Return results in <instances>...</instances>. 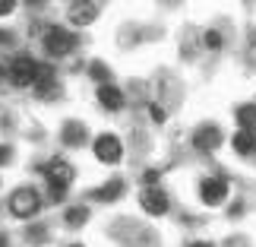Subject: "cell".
I'll return each instance as SVG.
<instances>
[{
	"label": "cell",
	"mask_w": 256,
	"mask_h": 247,
	"mask_svg": "<svg viewBox=\"0 0 256 247\" xmlns=\"http://www.w3.org/2000/svg\"><path fill=\"white\" fill-rule=\"evenodd\" d=\"M70 247H82V244H70Z\"/></svg>",
	"instance_id": "cell-28"
},
{
	"label": "cell",
	"mask_w": 256,
	"mask_h": 247,
	"mask_svg": "<svg viewBox=\"0 0 256 247\" xmlns=\"http://www.w3.org/2000/svg\"><path fill=\"white\" fill-rule=\"evenodd\" d=\"M92 152H95V159L102 162V165H117V162H124V143L117 140L114 133H102V136H95Z\"/></svg>",
	"instance_id": "cell-5"
},
{
	"label": "cell",
	"mask_w": 256,
	"mask_h": 247,
	"mask_svg": "<svg viewBox=\"0 0 256 247\" xmlns=\"http://www.w3.org/2000/svg\"><path fill=\"white\" fill-rule=\"evenodd\" d=\"M26 241L28 244H44L48 241V228H44V225H28V228H26Z\"/></svg>",
	"instance_id": "cell-18"
},
{
	"label": "cell",
	"mask_w": 256,
	"mask_h": 247,
	"mask_svg": "<svg viewBox=\"0 0 256 247\" xmlns=\"http://www.w3.org/2000/svg\"><path fill=\"white\" fill-rule=\"evenodd\" d=\"M0 247H10V244H6V234H0Z\"/></svg>",
	"instance_id": "cell-27"
},
{
	"label": "cell",
	"mask_w": 256,
	"mask_h": 247,
	"mask_svg": "<svg viewBox=\"0 0 256 247\" xmlns=\"http://www.w3.org/2000/svg\"><path fill=\"white\" fill-rule=\"evenodd\" d=\"M88 76H92L95 83H111V70H108L102 61H92V64H88Z\"/></svg>",
	"instance_id": "cell-17"
},
{
	"label": "cell",
	"mask_w": 256,
	"mask_h": 247,
	"mask_svg": "<svg viewBox=\"0 0 256 247\" xmlns=\"http://www.w3.org/2000/svg\"><path fill=\"white\" fill-rule=\"evenodd\" d=\"M35 92H38V98H48V102L60 95V83H57V76H54L51 67H38V73H35Z\"/></svg>",
	"instance_id": "cell-8"
},
{
	"label": "cell",
	"mask_w": 256,
	"mask_h": 247,
	"mask_svg": "<svg viewBox=\"0 0 256 247\" xmlns=\"http://www.w3.org/2000/svg\"><path fill=\"white\" fill-rule=\"evenodd\" d=\"M222 146V130L215 124H202L200 130L193 133V149H200V152H215Z\"/></svg>",
	"instance_id": "cell-9"
},
{
	"label": "cell",
	"mask_w": 256,
	"mask_h": 247,
	"mask_svg": "<svg viewBox=\"0 0 256 247\" xmlns=\"http://www.w3.org/2000/svg\"><path fill=\"white\" fill-rule=\"evenodd\" d=\"M240 127H247V130H256V105H240L238 111H234Z\"/></svg>",
	"instance_id": "cell-16"
},
{
	"label": "cell",
	"mask_w": 256,
	"mask_h": 247,
	"mask_svg": "<svg viewBox=\"0 0 256 247\" xmlns=\"http://www.w3.org/2000/svg\"><path fill=\"white\" fill-rule=\"evenodd\" d=\"M98 105L104 108V111H120L124 108V92L111 83H102L98 86Z\"/></svg>",
	"instance_id": "cell-11"
},
{
	"label": "cell",
	"mask_w": 256,
	"mask_h": 247,
	"mask_svg": "<svg viewBox=\"0 0 256 247\" xmlns=\"http://www.w3.org/2000/svg\"><path fill=\"white\" fill-rule=\"evenodd\" d=\"M60 140H64V146H82L86 140H88V130H86V124L82 121H66L64 124V130H60Z\"/></svg>",
	"instance_id": "cell-13"
},
{
	"label": "cell",
	"mask_w": 256,
	"mask_h": 247,
	"mask_svg": "<svg viewBox=\"0 0 256 247\" xmlns=\"http://www.w3.org/2000/svg\"><path fill=\"white\" fill-rule=\"evenodd\" d=\"M140 203H142V209L149 215H164L168 212V196H164V190H155V187H146Z\"/></svg>",
	"instance_id": "cell-10"
},
{
	"label": "cell",
	"mask_w": 256,
	"mask_h": 247,
	"mask_svg": "<svg viewBox=\"0 0 256 247\" xmlns=\"http://www.w3.org/2000/svg\"><path fill=\"white\" fill-rule=\"evenodd\" d=\"M0 73H4V70H0Z\"/></svg>",
	"instance_id": "cell-29"
},
{
	"label": "cell",
	"mask_w": 256,
	"mask_h": 247,
	"mask_svg": "<svg viewBox=\"0 0 256 247\" xmlns=\"http://www.w3.org/2000/svg\"><path fill=\"white\" fill-rule=\"evenodd\" d=\"M35 73H38V64L32 54H16L6 67V76L16 89H26V86H35Z\"/></svg>",
	"instance_id": "cell-4"
},
{
	"label": "cell",
	"mask_w": 256,
	"mask_h": 247,
	"mask_svg": "<svg viewBox=\"0 0 256 247\" xmlns=\"http://www.w3.org/2000/svg\"><path fill=\"white\" fill-rule=\"evenodd\" d=\"M13 42V35H10V29H0V45H10Z\"/></svg>",
	"instance_id": "cell-23"
},
{
	"label": "cell",
	"mask_w": 256,
	"mask_h": 247,
	"mask_svg": "<svg viewBox=\"0 0 256 247\" xmlns=\"http://www.w3.org/2000/svg\"><path fill=\"white\" fill-rule=\"evenodd\" d=\"M224 42H222V32H215V29H209L206 32V48H212V51H218Z\"/></svg>",
	"instance_id": "cell-19"
},
{
	"label": "cell",
	"mask_w": 256,
	"mask_h": 247,
	"mask_svg": "<svg viewBox=\"0 0 256 247\" xmlns=\"http://www.w3.org/2000/svg\"><path fill=\"white\" fill-rule=\"evenodd\" d=\"M64 222L70 225V228H82V225L88 222V209L86 206H70V209L64 212Z\"/></svg>",
	"instance_id": "cell-15"
},
{
	"label": "cell",
	"mask_w": 256,
	"mask_h": 247,
	"mask_svg": "<svg viewBox=\"0 0 256 247\" xmlns=\"http://www.w3.org/2000/svg\"><path fill=\"white\" fill-rule=\"evenodd\" d=\"M142 181H146V184H149V187H152L155 181H158V171H146V177H142Z\"/></svg>",
	"instance_id": "cell-24"
},
{
	"label": "cell",
	"mask_w": 256,
	"mask_h": 247,
	"mask_svg": "<svg viewBox=\"0 0 256 247\" xmlns=\"http://www.w3.org/2000/svg\"><path fill=\"white\" fill-rule=\"evenodd\" d=\"M228 196V181L224 177H202L200 181V200L206 206H222Z\"/></svg>",
	"instance_id": "cell-7"
},
{
	"label": "cell",
	"mask_w": 256,
	"mask_h": 247,
	"mask_svg": "<svg viewBox=\"0 0 256 247\" xmlns=\"http://www.w3.org/2000/svg\"><path fill=\"white\" fill-rule=\"evenodd\" d=\"M42 174H44V181L51 184V200H64V193H66V187L73 184V165L70 162H64V159H51V162H44L42 165Z\"/></svg>",
	"instance_id": "cell-1"
},
{
	"label": "cell",
	"mask_w": 256,
	"mask_h": 247,
	"mask_svg": "<svg viewBox=\"0 0 256 247\" xmlns=\"http://www.w3.org/2000/svg\"><path fill=\"white\" fill-rule=\"evenodd\" d=\"M0 162H6V149H4V146H0Z\"/></svg>",
	"instance_id": "cell-26"
},
{
	"label": "cell",
	"mask_w": 256,
	"mask_h": 247,
	"mask_svg": "<svg viewBox=\"0 0 256 247\" xmlns=\"http://www.w3.org/2000/svg\"><path fill=\"white\" fill-rule=\"evenodd\" d=\"M120 196H124V181H120V177H114V181H104L102 187H95V190L88 193V200L111 203V200H120Z\"/></svg>",
	"instance_id": "cell-12"
},
{
	"label": "cell",
	"mask_w": 256,
	"mask_h": 247,
	"mask_svg": "<svg viewBox=\"0 0 256 247\" xmlns=\"http://www.w3.org/2000/svg\"><path fill=\"white\" fill-rule=\"evenodd\" d=\"M16 4H19V0H0V16H10L16 10Z\"/></svg>",
	"instance_id": "cell-20"
},
{
	"label": "cell",
	"mask_w": 256,
	"mask_h": 247,
	"mask_svg": "<svg viewBox=\"0 0 256 247\" xmlns=\"http://www.w3.org/2000/svg\"><path fill=\"white\" fill-rule=\"evenodd\" d=\"M190 247H215V244H209V241H193Z\"/></svg>",
	"instance_id": "cell-25"
},
{
	"label": "cell",
	"mask_w": 256,
	"mask_h": 247,
	"mask_svg": "<svg viewBox=\"0 0 256 247\" xmlns=\"http://www.w3.org/2000/svg\"><path fill=\"white\" fill-rule=\"evenodd\" d=\"M98 13H102V7H98V0H70V7H66V19H70V26H92Z\"/></svg>",
	"instance_id": "cell-6"
},
{
	"label": "cell",
	"mask_w": 256,
	"mask_h": 247,
	"mask_svg": "<svg viewBox=\"0 0 256 247\" xmlns=\"http://www.w3.org/2000/svg\"><path fill=\"white\" fill-rule=\"evenodd\" d=\"M26 7H32V10H44V7H48V0H26Z\"/></svg>",
	"instance_id": "cell-22"
},
{
	"label": "cell",
	"mask_w": 256,
	"mask_h": 247,
	"mask_svg": "<svg viewBox=\"0 0 256 247\" xmlns=\"http://www.w3.org/2000/svg\"><path fill=\"white\" fill-rule=\"evenodd\" d=\"M231 146H234V152H240V155L256 152V130H247V127H240V130L234 133Z\"/></svg>",
	"instance_id": "cell-14"
},
{
	"label": "cell",
	"mask_w": 256,
	"mask_h": 247,
	"mask_svg": "<svg viewBox=\"0 0 256 247\" xmlns=\"http://www.w3.org/2000/svg\"><path fill=\"white\" fill-rule=\"evenodd\" d=\"M76 45H80V38L73 32H66L64 26H51L44 32V51L51 57H70L76 51Z\"/></svg>",
	"instance_id": "cell-3"
},
{
	"label": "cell",
	"mask_w": 256,
	"mask_h": 247,
	"mask_svg": "<svg viewBox=\"0 0 256 247\" xmlns=\"http://www.w3.org/2000/svg\"><path fill=\"white\" fill-rule=\"evenodd\" d=\"M149 114H152V121H155V124H164V111H162L158 105H149Z\"/></svg>",
	"instance_id": "cell-21"
},
{
	"label": "cell",
	"mask_w": 256,
	"mask_h": 247,
	"mask_svg": "<svg viewBox=\"0 0 256 247\" xmlns=\"http://www.w3.org/2000/svg\"><path fill=\"white\" fill-rule=\"evenodd\" d=\"M10 215L13 219H32V215H38V209H42V196H38V190H32V187H19V190L10 193Z\"/></svg>",
	"instance_id": "cell-2"
}]
</instances>
